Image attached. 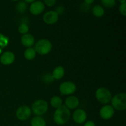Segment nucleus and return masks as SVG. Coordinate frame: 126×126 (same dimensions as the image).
<instances>
[{
	"label": "nucleus",
	"instance_id": "f257e3e1",
	"mask_svg": "<svg viewBox=\"0 0 126 126\" xmlns=\"http://www.w3.org/2000/svg\"><path fill=\"white\" fill-rule=\"evenodd\" d=\"M71 117V112L70 110L65 105H62L57 108L53 116L54 123L59 126L64 125L68 122Z\"/></svg>",
	"mask_w": 126,
	"mask_h": 126
},
{
	"label": "nucleus",
	"instance_id": "f03ea898",
	"mask_svg": "<svg viewBox=\"0 0 126 126\" xmlns=\"http://www.w3.org/2000/svg\"><path fill=\"white\" fill-rule=\"evenodd\" d=\"M111 106L114 110L118 111H124L126 109V94L120 92L112 97Z\"/></svg>",
	"mask_w": 126,
	"mask_h": 126
},
{
	"label": "nucleus",
	"instance_id": "7ed1b4c3",
	"mask_svg": "<svg viewBox=\"0 0 126 126\" xmlns=\"http://www.w3.org/2000/svg\"><path fill=\"white\" fill-rule=\"evenodd\" d=\"M34 49L36 53L39 55H47L52 50V44L48 39H41L36 43Z\"/></svg>",
	"mask_w": 126,
	"mask_h": 126
},
{
	"label": "nucleus",
	"instance_id": "20e7f679",
	"mask_svg": "<svg viewBox=\"0 0 126 126\" xmlns=\"http://www.w3.org/2000/svg\"><path fill=\"white\" fill-rule=\"evenodd\" d=\"M95 97L100 103L107 105L110 103L113 97L111 91L106 87H102L97 89L95 92Z\"/></svg>",
	"mask_w": 126,
	"mask_h": 126
},
{
	"label": "nucleus",
	"instance_id": "39448f33",
	"mask_svg": "<svg viewBox=\"0 0 126 126\" xmlns=\"http://www.w3.org/2000/svg\"><path fill=\"white\" fill-rule=\"evenodd\" d=\"M49 108L47 102L43 99L36 100L32 105V111L34 114L38 116H41L47 113Z\"/></svg>",
	"mask_w": 126,
	"mask_h": 126
},
{
	"label": "nucleus",
	"instance_id": "423d86ee",
	"mask_svg": "<svg viewBox=\"0 0 126 126\" xmlns=\"http://www.w3.org/2000/svg\"><path fill=\"white\" fill-rule=\"evenodd\" d=\"M32 109L28 106L22 105L18 108L16 113V118L21 121H24L30 118L32 115Z\"/></svg>",
	"mask_w": 126,
	"mask_h": 126
},
{
	"label": "nucleus",
	"instance_id": "0eeeda50",
	"mask_svg": "<svg viewBox=\"0 0 126 126\" xmlns=\"http://www.w3.org/2000/svg\"><path fill=\"white\" fill-rule=\"evenodd\" d=\"M76 90V86L71 81H65L59 86V91L62 95H68L73 94Z\"/></svg>",
	"mask_w": 126,
	"mask_h": 126
},
{
	"label": "nucleus",
	"instance_id": "6e6552de",
	"mask_svg": "<svg viewBox=\"0 0 126 126\" xmlns=\"http://www.w3.org/2000/svg\"><path fill=\"white\" fill-rule=\"evenodd\" d=\"M100 116L103 120H109L111 119L114 114V109L111 105H105L102 107L100 110Z\"/></svg>",
	"mask_w": 126,
	"mask_h": 126
},
{
	"label": "nucleus",
	"instance_id": "1a4fd4ad",
	"mask_svg": "<svg viewBox=\"0 0 126 126\" xmlns=\"http://www.w3.org/2000/svg\"><path fill=\"white\" fill-rule=\"evenodd\" d=\"M87 116L86 112L81 108L76 109L73 112L72 116L74 122L78 124H83L84 123H85L87 119Z\"/></svg>",
	"mask_w": 126,
	"mask_h": 126
},
{
	"label": "nucleus",
	"instance_id": "9d476101",
	"mask_svg": "<svg viewBox=\"0 0 126 126\" xmlns=\"http://www.w3.org/2000/svg\"><path fill=\"white\" fill-rule=\"evenodd\" d=\"M43 18V20L46 24L53 25L58 21L59 14L55 11H49L44 14Z\"/></svg>",
	"mask_w": 126,
	"mask_h": 126
},
{
	"label": "nucleus",
	"instance_id": "9b49d317",
	"mask_svg": "<svg viewBox=\"0 0 126 126\" xmlns=\"http://www.w3.org/2000/svg\"><path fill=\"white\" fill-rule=\"evenodd\" d=\"M45 9L44 4L41 1H36L31 4L30 6V12L33 15H39L44 11Z\"/></svg>",
	"mask_w": 126,
	"mask_h": 126
},
{
	"label": "nucleus",
	"instance_id": "f8f14e48",
	"mask_svg": "<svg viewBox=\"0 0 126 126\" xmlns=\"http://www.w3.org/2000/svg\"><path fill=\"white\" fill-rule=\"evenodd\" d=\"M15 55L13 52L11 51H6L2 54L0 62L4 65H10L14 63L15 61Z\"/></svg>",
	"mask_w": 126,
	"mask_h": 126
},
{
	"label": "nucleus",
	"instance_id": "ddd939ff",
	"mask_svg": "<svg viewBox=\"0 0 126 126\" xmlns=\"http://www.w3.org/2000/svg\"><path fill=\"white\" fill-rule=\"evenodd\" d=\"M21 43L26 47H32L35 43V39L32 34L27 33L22 35L21 38Z\"/></svg>",
	"mask_w": 126,
	"mask_h": 126
},
{
	"label": "nucleus",
	"instance_id": "4468645a",
	"mask_svg": "<svg viewBox=\"0 0 126 126\" xmlns=\"http://www.w3.org/2000/svg\"><path fill=\"white\" fill-rule=\"evenodd\" d=\"M79 100L75 96H70L67 97L65 101V105L69 110H75L78 107Z\"/></svg>",
	"mask_w": 126,
	"mask_h": 126
},
{
	"label": "nucleus",
	"instance_id": "2eb2a0df",
	"mask_svg": "<svg viewBox=\"0 0 126 126\" xmlns=\"http://www.w3.org/2000/svg\"><path fill=\"white\" fill-rule=\"evenodd\" d=\"M65 71L64 68L63 66H59L54 68V70L52 71V75L54 79L59 80L63 77V76L65 75Z\"/></svg>",
	"mask_w": 126,
	"mask_h": 126
},
{
	"label": "nucleus",
	"instance_id": "dca6fc26",
	"mask_svg": "<svg viewBox=\"0 0 126 126\" xmlns=\"http://www.w3.org/2000/svg\"><path fill=\"white\" fill-rule=\"evenodd\" d=\"M31 126H46V122L45 119L41 116L34 117L31 121Z\"/></svg>",
	"mask_w": 126,
	"mask_h": 126
},
{
	"label": "nucleus",
	"instance_id": "f3484780",
	"mask_svg": "<svg viewBox=\"0 0 126 126\" xmlns=\"http://www.w3.org/2000/svg\"><path fill=\"white\" fill-rule=\"evenodd\" d=\"M36 52L35 51L34 48L29 47L27 48L24 52V57L28 60H32L34 59L36 56Z\"/></svg>",
	"mask_w": 126,
	"mask_h": 126
},
{
	"label": "nucleus",
	"instance_id": "a211bd4d",
	"mask_svg": "<svg viewBox=\"0 0 126 126\" xmlns=\"http://www.w3.org/2000/svg\"><path fill=\"white\" fill-rule=\"evenodd\" d=\"M92 12L97 17H102L105 14V10L100 5H95L92 9Z\"/></svg>",
	"mask_w": 126,
	"mask_h": 126
},
{
	"label": "nucleus",
	"instance_id": "6ab92c4d",
	"mask_svg": "<svg viewBox=\"0 0 126 126\" xmlns=\"http://www.w3.org/2000/svg\"><path fill=\"white\" fill-rule=\"evenodd\" d=\"M50 105L55 109H57L63 105L62 100L60 97H58V96H54V97H52V98L50 99Z\"/></svg>",
	"mask_w": 126,
	"mask_h": 126
},
{
	"label": "nucleus",
	"instance_id": "aec40b11",
	"mask_svg": "<svg viewBox=\"0 0 126 126\" xmlns=\"http://www.w3.org/2000/svg\"><path fill=\"white\" fill-rule=\"evenodd\" d=\"M28 30H29V27H28V25L26 23H25V22L21 23L18 27V32H19L20 34H22V35L28 33Z\"/></svg>",
	"mask_w": 126,
	"mask_h": 126
},
{
	"label": "nucleus",
	"instance_id": "412c9836",
	"mask_svg": "<svg viewBox=\"0 0 126 126\" xmlns=\"http://www.w3.org/2000/svg\"><path fill=\"white\" fill-rule=\"evenodd\" d=\"M9 39L8 37L0 33V48L1 49H3L4 47L7 46L9 44Z\"/></svg>",
	"mask_w": 126,
	"mask_h": 126
},
{
	"label": "nucleus",
	"instance_id": "4be33fe9",
	"mask_svg": "<svg viewBox=\"0 0 126 126\" xmlns=\"http://www.w3.org/2000/svg\"><path fill=\"white\" fill-rule=\"evenodd\" d=\"M27 3L25 1H20L16 6V9L20 13H23L27 9Z\"/></svg>",
	"mask_w": 126,
	"mask_h": 126
},
{
	"label": "nucleus",
	"instance_id": "5701e85b",
	"mask_svg": "<svg viewBox=\"0 0 126 126\" xmlns=\"http://www.w3.org/2000/svg\"><path fill=\"white\" fill-rule=\"evenodd\" d=\"M102 3L107 8H111L116 4V0H101Z\"/></svg>",
	"mask_w": 126,
	"mask_h": 126
},
{
	"label": "nucleus",
	"instance_id": "b1692460",
	"mask_svg": "<svg viewBox=\"0 0 126 126\" xmlns=\"http://www.w3.org/2000/svg\"><path fill=\"white\" fill-rule=\"evenodd\" d=\"M119 10V12L122 15H123L124 16H126V2L121 3Z\"/></svg>",
	"mask_w": 126,
	"mask_h": 126
},
{
	"label": "nucleus",
	"instance_id": "393cba45",
	"mask_svg": "<svg viewBox=\"0 0 126 126\" xmlns=\"http://www.w3.org/2000/svg\"><path fill=\"white\" fill-rule=\"evenodd\" d=\"M44 1V4H45L48 7H52L55 4L57 0H43Z\"/></svg>",
	"mask_w": 126,
	"mask_h": 126
},
{
	"label": "nucleus",
	"instance_id": "a878e982",
	"mask_svg": "<svg viewBox=\"0 0 126 126\" xmlns=\"http://www.w3.org/2000/svg\"><path fill=\"white\" fill-rule=\"evenodd\" d=\"M44 80L46 82H51L52 81H54V79L53 78L52 75L50 74L46 75L44 77Z\"/></svg>",
	"mask_w": 126,
	"mask_h": 126
},
{
	"label": "nucleus",
	"instance_id": "bb28decb",
	"mask_svg": "<svg viewBox=\"0 0 126 126\" xmlns=\"http://www.w3.org/2000/svg\"><path fill=\"white\" fill-rule=\"evenodd\" d=\"M64 11H65V9H64L63 7H62V6H59V7H57L55 12H56L58 14L60 15L63 13Z\"/></svg>",
	"mask_w": 126,
	"mask_h": 126
},
{
	"label": "nucleus",
	"instance_id": "cd10ccee",
	"mask_svg": "<svg viewBox=\"0 0 126 126\" xmlns=\"http://www.w3.org/2000/svg\"><path fill=\"white\" fill-rule=\"evenodd\" d=\"M84 126H96L95 124L92 121H87L85 122Z\"/></svg>",
	"mask_w": 126,
	"mask_h": 126
},
{
	"label": "nucleus",
	"instance_id": "c85d7f7f",
	"mask_svg": "<svg viewBox=\"0 0 126 126\" xmlns=\"http://www.w3.org/2000/svg\"><path fill=\"white\" fill-rule=\"evenodd\" d=\"M94 1L95 0H84V2L86 4L90 5L91 4L93 3V2H94Z\"/></svg>",
	"mask_w": 126,
	"mask_h": 126
},
{
	"label": "nucleus",
	"instance_id": "c756f323",
	"mask_svg": "<svg viewBox=\"0 0 126 126\" xmlns=\"http://www.w3.org/2000/svg\"><path fill=\"white\" fill-rule=\"evenodd\" d=\"M36 0H24L25 2H26V3H33V2H34V1H36Z\"/></svg>",
	"mask_w": 126,
	"mask_h": 126
},
{
	"label": "nucleus",
	"instance_id": "7c9ffc66",
	"mask_svg": "<svg viewBox=\"0 0 126 126\" xmlns=\"http://www.w3.org/2000/svg\"><path fill=\"white\" fill-rule=\"evenodd\" d=\"M121 3H123V2H126V0H118Z\"/></svg>",
	"mask_w": 126,
	"mask_h": 126
},
{
	"label": "nucleus",
	"instance_id": "2f4dec72",
	"mask_svg": "<svg viewBox=\"0 0 126 126\" xmlns=\"http://www.w3.org/2000/svg\"><path fill=\"white\" fill-rule=\"evenodd\" d=\"M1 53H2V49H1V48H0V54H1Z\"/></svg>",
	"mask_w": 126,
	"mask_h": 126
},
{
	"label": "nucleus",
	"instance_id": "473e14b6",
	"mask_svg": "<svg viewBox=\"0 0 126 126\" xmlns=\"http://www.w3.org/2000/svg\"><path fill=\"white\" fill-rule=\"evenodd\" d=\"M11 1H18V0H11Z\"/></svg>",
	"mask_w": 126,
	"mask_h": 126
}]
</instances>
